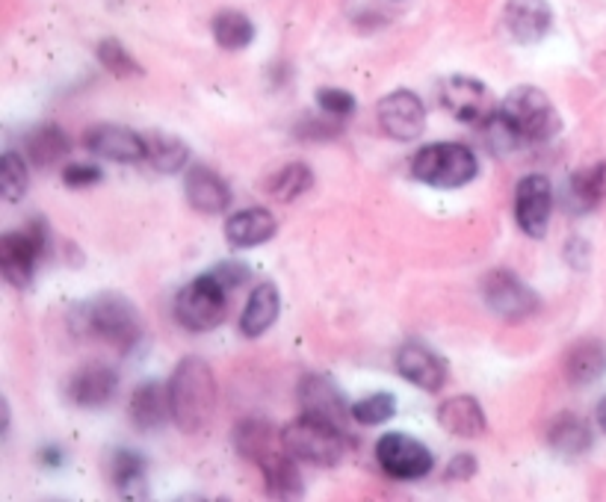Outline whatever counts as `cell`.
<instances>
[{
  "mask_svg": "<svg viewBox=\"0 0 606 502\" xmlns=\"http://www.w3.org/2000/svg\"><path fill=\"white\" fill-rule=\"evenodd\" d=\"M128 414H131V423L140 431L160 429L166 417H172V408H169V384H160V381H145V384H140L134 390V396H131Z\"/></svg>",
  "mask_w": 606,
  "mask_h": 502,
  "instance_id": "19",
  "label": "cell"
},
{
  "mask_svg": "<svg viewBox=\"0 0 606 502\" xmlns=\"http://www.w3.org/2000/svg\"><path fill=\"white\" fill-rule=\"evenodd\" d=\"M393 414H397V400L391 393H373L352 405V420L361 426H379V423L391 420Z\"/></svg>",
  "mask_w": 606,
  "mask_h": 502,
  "instance_id": "35",
  "label": "cell"
},
{
  "mask_svg": "<svg viewBox=\"0 0 606 502\" xmlns=\"http://www.w3.org/2000/svg\"><path fill=\"white\" fill-rule=\"evenodd\" d=\"M145 143H148V155H145V160L155 166L160 174H175L190 163V148H186L178 136L155 134L148 136Z\"/></svg>",
  "mask_w": 606,
  "mask_h": 502,
  "instance_id": "30",
  "label": "cell"
},
{
  "mask_svg": "<svg viewBox=\"0 0 606 502\" xmlns=\"http://www.w3.org/2000/svg\"><path fill=\"white\" fill-rule=\"evenodd\" d=\"M554 213V189L545 174H526L514 189V219L518 228L533 240H542Z\"/></svg>",
  "mask_w": 606,
  "mask_h": 502,
  "instance_id": "10",
  "label": "cell"
},
{
  "mask_svg": "<svg viewBox=\"0 0 606 502\" xmlns=\"http://www.w3.org/2000/svg\"><path fill=\"white\" fill-rule=\"evenodd\" d=\"M376 462L393 479L411 482V479H423L426 473H432L435 458H432V452L417 438L402 434V431H388L376 443Z\"/></svg>",
  "mask_w": 606,
  "mask_h": 502,
  "instance_id": "9",
  "label": "cell"
},
{
  "mask_svg": "<svg viewBox=\"0 0 606 502\" xmlns=\"http://www.w3.org/2000/svg\"><path fill=\"white\" fill-rule=\"evenodd\" d=\"M476 172H480V163L471 148L462 143H432L411 160V174L421 184L441 186V189H459V186L471 184Z\"/></svg>",
  "mask_w": 606,
  "mask_h": 502,
  "instance_id": "3",
  "label": "cell"
},
{
  "mask_svg": "<svg viewBox=\"0 0 606 502\" xmlns=\"http://www.w3.org/2000/svg\"><path fill=\"white\" fill-rule=\"evenodd\" d=\"M299 405L305 417L335 426L340 431H347V423L352 420V408H347V400L338 384L317 372L299 381Z\"/></svg>",
  "mask_w": 606,
  "mask_h": 502,
  "instance_id": "11",
  "label": "cell"
},
{
  "mask_svg": "<svg viewBox=\"0 0 606 502\" xmlns=\"http://www.w3.org/2000/svg\"><path fill=\"white\" fill-rule=\"evenodd\" d=\"M169 408L178 429L196 434L207 426L216 408V379L210 364L202 358H184L169 379Z\"/></svg>",
  "mask_w": 606,
  "mask_h": 502,
  "instance_id": "1",
  "label": "cell"
},
{
  "mask_svg": "<svg viewBox=\"0 0 606 502\" xmlns=\"http://www.w3.org/2000/svg\"><path fill=\"white\" fill-rule=\"evenodd\" d=\"M24 151H27V160L33 166H53L60 163L62 157L72 151V143H69V136L62 131L60 124H41L36 127L31 136H27V143H24Z\"/></svg>",
  "mask_w": 606,
  "mask_h": 502,
  "instance_id": "25",
  "label": "cell"
},
{
  "mask_svg": "<svg viewBox=\"0 0 606 502\" xmlns=\"http://www.w3.org/2000/svg\"><path fill=\"white\" fill-rule=\"evenodd\" d=\"M210 276H214L226 290H234L243 287L249 281V267L246 264H240V260H222V264H216V267L210 269Z\"/></svg>",
  "mask_w": 606,
  "mask_h": 502,
  "instance_id": "38",
  "label": "cell"
},
{
  "mask_svg": "<svg viewBox=\"0 0 606 502\" xmlns=\"http://www.w3.org/2000/svg\"><path fill=\"white\" fill-rule=\"evenodd\" d=\"M483 136H485V145L492 148L494 155H509L514 151L518 145H524V136L514 131L509 119H506L500 110H494L483 124Z\"/></svg>",
  "mask_w": 606,
  "mask_h": 502,
  "instance_id": "33",
  "label": "cell"
},
{
  "mask_svg": "<svg viewBox=\"0 0 606 502\" xmlns=\"http://www.w3.org/2000/svg\"><path fill=\"white\" fill-rule=\"evenodd\" d=\"M441 103L459 122H483L488 119V89L476 77L456 74L441 86Z\"/></svg>",
  "mask_w": 606,
  "mask_h": 502,
  "instance_id": "16",
  "label": "cell"
},
{
  "mask_svg": "<svg viewBox=\"0 0 606 502\" xmlns=\"http://www.w3.org/2000/svg\"><path fill=\"white\" fill-rule=\"evenodd\" d=\"M98 60H101L104 69L110 74H116V77H136V74L143 72V69L136 65L134 57L124 51L122 41L116 39H104L101 45H98Z\"/></svg>",
  "mask_w": 606,
  "mask_h": 502,
  "instance_id": "36",
  "label": "cell"
},
{
  "mask_svg": "<svg viewBox=\"0 0 606 502\" xmlns=\"http://www.w3.org/2000/svg\"><path fill=\"white\" fill-rule=\"evenodd\" d=\"M119 390V372L107 364H86L69 381V400L81 408H104Z\"/></svg>",
  "mask_w": 606,
  "mask_h": 502,
  "instance_id": "15",
  "label": "cell"
},
{
  "mask_svg": "<svg viewBox=\"0 0 606 502\" xmlns=\"http://www.w3.org/2000/svg\"><path fill=\"white\" fill-rule=\"evenodd\" d=\"M500 113L509 119L518 134L524 136V143H538V139H550L554 134H559V115H556L554 103L535 86L512 89L500 103Z\"/></svg>",
  "mask_w": 606,
  "mask_h": 502,
  "instance_id": "5",
  "label": "cell"
},
{
  "mask_svg": "<svg viewBox=\"0 0 606 502\" xmlns=\"http://www.w3.org/2000/svg\"><path fill=\"white\" fill-rule=\"evenodd\" d=\"M547 443L562 455H580L592 446V429L577 414H559L547 429Z\"/></svg>",
  "mask_w": 606,
  "mask_h": 502,
  "instance_id": "27",
  "label": "cell"
},
{
  "mask_svg": "<svg viewBox=\"0 0 606 502\" xmlns=\"http://www.w3.org/2000/svg\"><path fill=\"white\" fill-rule=\"evenodd\" d=\"M379 124L385 134L400 143H411L423 134L426 127V107L414 93L409 89H397V93L385 95L379 101Z\"/></svg>",
  "mask_w": 606,
  "mask_h": 502,
  "instance_id": "12",
  "label": "cell"
},
{
  "mask_svg": "<svg viewBox=\"0 0 606 502\" xmlns=\"http://www.w3.org/2000/svg\"><path fill=\"white\" fill-rule=\"evenodd\" d=\"M606 372V343L604 340H580L568 348L566 379L577 388L595 384Z\"/></svg>",
  "mask_w": 606,
  "mask_h": 502,
  "instance_id": "21",
  "label": "cell"
},
{
  "mask_svg": "<svg viewBox=\"0 0 606 502\" xmlns=\"http://www.w3.org/2000/svg\"><path fill=\"white\" fill-rule=\"evenodd\" d=\"M45 248H48V225L41 219H33L21 234H7L0 240V267L12 287L24 290L31 284L36 260L45 255Z\"/></svg>",
  "mask_w": 606,
  "mask_h": 502,
  "instance_id": "7",
  "label": "cell"
},
{
  "mask_svg": "<svg viewBox=\"0 0 606 502\" xmlns=\"http://www.w3.org/2000/svg\"><path fill=\"white\" fill-rule=\"evenodd\" d=\"M504 19L509 33L521 45H535L538 39H545L547 30H550L554 12H550L547 0H509Z\"/></svg>",
  "mask_w": 606,
  "mask_h": 502,
  "instance_id": "17",
  "label": "cell"
},
{
  "mask_svg": "<svg viewBox=\"0 0 606 502\" xmlns=\"http://www.w3.org/2000/svg\"><path fill=\"white\" fill-rule=\"evenodd\" d=\"M184 193L186 201L196 207L198 213H222L231 205V189H228V184L214 169H207V166H193L186 172Z\"/></svg>",
  "mask_w": 606,
  "mask_h": 502,
  "instance_id": "18",
  "label": "cell"
},
{
  "mask_svg": "<svg viewBox=\"0 0 606 502\" xmlns=\"http://www.w3.org/2000/svg\"><path fill=\"white\" fill-rule=\"evenodd\" d=\"M110 479L113 488L128 500H140L145 497V462L131 450L113 452V462H110Z\"/></svg>",
  "mask_w": 606,
  "mask_h": 502,
  "instance_id": "28",
  "label": "cell"
},
{
  "mask_svg": "<svg viewBox=\"0 0 606 502\" xmlns=\"http://www.w3.org/2000/svg\"><path fill=\"white\" fill-rule=\"evenodd\" d=\"M393 367L409 384L426 390V393H438L447 384V364L421 343H405L397 348Z\"/></svg>",
  "mask_w": 606,
  "mask_h": 502,
  "instance_id": "14",
  "label": "cell"
},
{
  "mask_svg": "<svg viewBox=\"0 0 606 502\" xmlns=\"http://www.w3.org/2000/svg\"><path fill=\"white\" fill-rule=\"evenodd\" d=\"M214 39L226 48V51H243L255 39V24L243 15V12L226 10L214 19Z\"/></svg>",
  "mask_w": 606,
  "mask_h": 502,
  "instance_id": "31",
  "label": "cell"
},
{
  "mask_svg": "<svg viewBox=\"0 0 606 502\" xmlns=\"http://www.w3.org/2000/svg\"><path fill=\"white\" fill-rule=\"evenodd\" d=\"M62 181H65L69 186H93L101 181V169L93 163H72V166H65Z\"/></svg>",
  "mask_w": 606,
  "mask_h": 502,
  "instance_id": "39",
  "label": "cell"
},
{
  "mask_svg": "<svg viewBox=\"0 0 606 502\" xmlns=\"http://www.w3.org/2000/svg\"><path fill=\"white\" fill-rule=\"evenodd\" d=\"M483 298L492 314L506 322H524L538 310V296L526 287L521 278L506 269L488 272L483 281Z\"/></svg>",
  "mask_w": 606,
  "mask_h": 502,
  "instance_id": "8",
  "label": "cell"
},
{
  "mask_svg": "<svg viewBox=\"0 0 606 502\" xmlns=\"http://www.w3.org/2000/svg\"><path fill=\"white\" fill-rule=\"evenodd\" d=\"M276 216L267 207H249L240 210L226 222V240L234 248H252L276 236Z\"/></svg>",
  "mask_w": 606,
  "mask_h": 502,
  "instance_id": "20",
  "label": "cell"
},
{
  "mask_svg": "<svg viewBox=\"0 0 606 502\" xmlns=\"http://www.w3.org/2000/svg\"><path fill=\"white\" fill-rule=\"evenodd\" d=\"M257 467L264 470L269 497H276V500H296V497H302V473L296 467V458L288 450H272Z\"/></svg>",
  "mask_w": 606,
  "mask_h": 502,
  "instance_id": "22",
  "label": "cell"
},
{
  "mask_svg": "<svg viewBox=\"0 0 606 502\" xmlns=\"http://www.w3.org/2000/svg\"><path fill=\"white\" fill-rule=\"evenodd\" d=\"M281 446L296 458V462L317 464V467H335L347 455V431L326 426V423L299 417L281 431Z\"/></svg>",
  "mask_w": 606,
  "mask_h": 502,
  "instance_id": "4",
  "label": "cell"
},
{
  "mask_svg": "<svg viewBox=\"0 0 606 502\" xmlns=\"http://www.w3.org/2000/svg\"><path fill=\"white\" fill-rule=\"evenodd\" d=\"M86 148L95 157L113 160V163H140L148 155V143L124 124H98L86 131Z\"/></svg>",
  "mask_w": 606,
  "mask_h": 502,
  "instance_id": "13",
  "label": "cell"
},
{
  "mask_svg": "<svg viewBox=\"0 0 606 502\" xmlns=\"http://www.w3.org/2000/svg\"><path fill=\"white\" fill-rule=\"evenodd\" d=\"M317 107L326 115H350L355 110V95L326 86L317 93Z\"/></svg>",
  "mask_w": 606,
  "mask_h": 502,
  "instance_id": "37",
  "label": "cell"
},
{
  "mask_svg": "<svg viewBox=\"0 0 606 502\" xmlns=\"http://www.w3.org/2000/svg\"><path fill=\"white\" fill-rule=\"evenodd\" d=\"M0 193L7 201H21L27 193V163L15 151H7L0 163Z\"/></svg>",
  "mask_w": 606,
  "mask_h": 502,
  "instance_id": "34",
  "label": "cell"
},
{
  "mask_svg": "<svg viewBox=\"0 0 606 502\" xmlns=\"http://www.w3.org/2000/svg\"><path fill=\"white\" fill-rule=\"evenodd\" d=\"M272 426L260 417H249L234 429V446L237 452L249 458V462H264L269 452H272Z\"/></svg>",
  "mask_w": 606,
  "mask_h": 502,
  "instance_id": "29",
  "label": "cell"
},
{
  "mask_svg": "<svg viewBox=\"0 0 606 502\" xmlns=\"http://www.w3.org/2000/svg\"><path fill=\"white\" fill-rule=\"evenodd\" d=\"M81 326H86L93 338L122 348V352H131L143 340V319L128 298L116 296V293H104V296L93 298L83 308Z\"/></svg>",
  "mask_w": 606,
  "mask_h": 502,
  "instance_id": "2",
  "label": "cell"
},
{
  "mask_svg": "<svg viewBox=\"0 0 606 502\" xmlns=\"http://www.w3.org/2000/svg\"><path fill=\"white\" fill-rule=\"evenodd\" d=\"M473 473H476V458L462 452V455H456L447 467V479H471Z\"/></svg>",
  "mask_w": 606,
  "mask_h": 502,
  "instance_id": "40",
  "label": "cell"
},
{
  "mask_svg": "<svg viewBox=\"0 0 606 502\" xmlns=\"http://www.w3.org/2000/svg\"><path fill=\"white\" fill-rule=\"evenodd\" d=\"M41 462H51V467H57V464H60V452L53 450H41Z\"/></svg>",
  "mask_w": 606,
  "mask_h": 502,
  "instance_id": "43",
  "label": "cell"
},
{
  "mask_svg": "<svg viewBox=\"0 0 606 502\" xmlns=\"http://www.w3.org/2000/svg\"><path fill=\"white\" fill-rule=\"evenodd\" d=\"M278 310H281V298H278L276 284L264 281L260 287H255V293L249 296L246 310L240 317V331L246 338H260L272 329V322L278 319Z\"/></svg>",
  "mask_w": 606,
  "mask_h": 502,
  "instance_id": "24",
  "label": "cell"
},
{
  "mask_svg": "<svg viewBox=\"0 0 606 502\" xmlns=\"http://www.w3.org/2000/svg\"><path fill=\"white\" fill-rule=\"evenodd\" d=\"M595 420H597V426H601V431H604V434H606V396L601 402H597Z\"/></svg>",
  "mask_w": 606,
  "mask_h": 502,
  "instance_id": "42",
  "label": "cell"
},
{
  "mask_svg": "<svg viewBox=\"0 0 606 502\" xmlns=\"http://www.w3.org/2000/svg\"><path fill=\"white\" fill-rule=\"evenodd\" d=\"M314 174L305 163H290L269 181V193L276 195L278 201H296L299 195H305L311 189Z\"/></svg>",
  "mask_w": 606,
  "mask_h": 502,
  "instance_id": "32",
  "label": "cell"
},
{
  "mask_svg": "<svg viewBox=\"0 0 606 502\" xmlns=\"http://www.w3.org/2000/svg\"><path fill=\"white\" fill-rule=\"evenodd\" d=\"M568 201L571 210L577 213H586L592 207H597L606 198V163H595L580 169V172L568 181Z\"/></svg>",
  "mask_w": 606,
  "mask_h": 502,
  "instance_id": "26",
  "label": "cell"
},
{
  "mask_svg": "<svg viewBox=\"0 0 606 502\" xmlns=\"http://www.w3.org/2000/svg\"><path fill=\"white\" fill-rule=\"evenodd\" d=\"M566 260L574 269H586V264H589V243H583V240H571V243H568V246H566Z\"/></svg>",
  "mask_w": 606,
  "mask_h": 502,
  "instance_id": "41",
  "label": "cell"
},
{
  "mask_svg": "<svg viewBox=\"0 0 606 502\" xmlns=\"http://www.w3.org/2000/svg\"><path fill=\"white\" fill-rule=\"evenodd\" d=\"M438 423L456 438H476L485 431V411L473 396H450L438 408Z\"/></svg>",
  "mask_w": 606,
  "mask_h": 502,
  "instance_id": "23",
  "label": "cell"
},
{
  "mask_svg": "<svg viewBox=\"0 0 606 502\" xmlns=\"http://www.w3.org/2000/svg\"><path fill=\"white\" fill-rule=\"evenodd\" d=\"M228 290L210 272L190 281L175 298V319L186 331H214L226 319Z\"/></svg>",
  "mask_w": 606,
  "mask_h": 502,
  "instance_id": "6",
  "label": "cell"
}]
</instances>
